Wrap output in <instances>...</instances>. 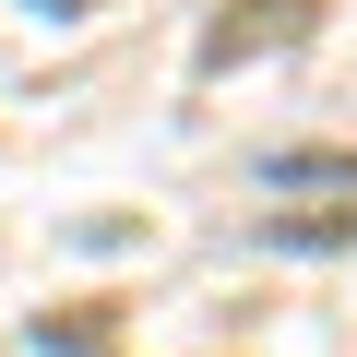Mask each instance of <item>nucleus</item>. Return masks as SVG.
Instances as JSON below:
<instances>
[]
</instances>
